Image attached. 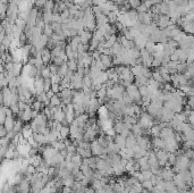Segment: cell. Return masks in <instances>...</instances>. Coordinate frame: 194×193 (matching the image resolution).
I'll list each match as a JSON object with an SVG mask.
<instances>
[{"label":"cell","mask_w":194,"mask_h":193,"mask_svg":"<svg viewBox=\"0 0 194 193\" xmlns=\"http://www.w3.org/2000/svg\"><path fill=\"white\" fill-rule=\"evenodd\" d=\"M186 61L185 63H179L177 64V66H176V72H177V74H184L185 72H186Z\"/></svg>","instance_id":"obj_27"},{"label":"cell","mask_w":194,"mask_h":193,"mask_svg":"<svg viewBox=\"0 0 194 193\" xmlns=\"http://www.w3.org/2000/svg\"><path fill=\"white\" fill-rule=\"evenodd\" d=\"M7 133H8L7 130H6L4 127V125L1 124V125H0V137H5L7 135Z\"/></svg>","instance_id":"obj_42"},{"label":"cell","mask_w":194,"mask_h":193,"mask_svg":"<svg viewBox=\"0 0 194 193\" xmlns=\"http://www.w3.org/2000/svg\"><path fill=\"white\" fill-rule=\"evenodd\" d=\"M21 134H22V136L26 140L29 139L30 136L33 135V131L31 130V126L30 125H25V126L22 127V131H21Z\"/></svg>","instance_id":"obj_15"},{"label":"cell","mask_w":194,"mask_h":193,"mask_svg":"<svg viewBox=\"0 0 194 193\" xmlns=\"http://www.w3.org/2000/svg\"><path fill=\"white\" fill-rule=\"evenodd\" d=\"M100 60L101 63L103 64V66L108 69L110 67H112V56H109V55H103V53H101L100 56Z\"/></svg>","instance_id":"obj_8"},{"label":"cell","mask_w":194,"mask_h":193,"mask_svg":"<svg viewBox=\"0 0 194 193\" xmlns=\"http://www.w3.org/2000/svg\"><path fill=\"white\" fill-rule=\"evenodd\" d=\"M50 91H51L53 94H57V93H59L60 91H61V89H60L59 84H52V85H51V89H50Z\"/></svg>","instance_id":"obj_36"},{"label":"cell","mask_w":194,"mask_h":193,"mask_svg":"<svg viewBox=\"0 0 194 193\" xmlns=\"http://www.w3.org/2000/svg\"><path fill=\"white\" fill-rule=\"evenodd\" d=\"M51 85H52L51 78H50V77L43 78V91H45V92H48V91H50V89H51Z\"/></svg>","instance_id":"obj_26"},{"label":"cell","mask_w":194,"mask_h":193,"mask_svg":"<svg viewBox=\"0 0 194 193\" xmlns=\"http://www.w3.org/2000/svg\"><path fill=\"white\" fill-rule=\"evenodd\" d=\"M50 64H53L55 66L59 67V66H61L63 64H65V61H64L61 58H59V57H55V58H51V63Z\"/></svg>","instance_id":"obj_33"},{"label":"cell","mask_w":194,"mask_h":193,"mask_svg":"<svg viewBox=\"0 0 194 193\" xmlns=\"http://www.w3.org/2000/svg\"><path fill=\"white\" fill-rule=\"evenodd\" d=\"M14 124H15V120H14V114H13V115H7V116H6L5 122H4V127L6 128V130H7V132H10V131H13Z\"/></svg>","instance_id":"obj_6"},{"label":"cell","mask_w":194,"mask_h":193,"mask_svg":"<svg viewBox=\"0 0 194 193\" xmlns=\"http://www.w3.org/2000/svg\"><path fill=\"white\" fill-rule=\"evenodd\" d=\"M141 185H142V187L144 190H146V191H149V192H151L152 191V189H153V184H152V182L151 181H143V182H141Z\"/></svg>","instance_id":"obj_30"},{"label":"cell","mask_w":194,"mask_h":193,"mask_svg":"<svg viewBox=\"0 0 194 193\" xmlns=\"http://www.w3.org/2000/svg\"><path fill=\"white\" fill-rule=\"evenodd\" d=\"M117 14L118 13H116V11H110L107 15V19H108L109 24H115L117 22Z\"/></svg>","instance_id":"obj_28"},{"label":"cell","mask_w":194,"mask_h":193,"mask_svg":"<svg viewBox=\"0 0 194 193\" xmlns=\"http://www.w3.org/2000/svg\"><path fill=\"white\" fill-rule=\"evenodd\" d=\"M184 151H185V152H184V155H185V156H186L188 159H191V160L193 159V149H192V148L185 149Z\"/></svg>","instance_id":"obj_38"},{"label":"cell","mask_w":194,"mask_h":193,"mask_svg":"<svg viewBox=\"0 0 194 193\" xmlns=\"http://www.w3.org/2000/svg\"><path fill=\"white\" fill-rule=\"evenodd\" d=\"M66 151H67V153H71V155H75L76 153V147L73 144L68 145V147H66Z\"/></svg>","instance_id":"obj_39"},{"label":"cell","mask_w":194,"mask_h":193,"mask_svg":"<svg viewBox=\"0 0 194 193\" xmlns=\"http://www.w3.org/2000/svg\"><path fill=\"white\" fill-rule=\"evenodd\" d=\"M40 55H41V59L43 61V64L45 66H48L49 64L51 63V51H50V49L43 48L40 51Z\"/></svg>","instance_id":"obj_4"},{"label":"cell","mask_w":194,"mask_h":193,"mask_svg":"<svg viewBox=\"0 0 194 193\" xmlns=\"http://www.w3.org/2000/svg\"><path fill=\"white\" fill-rule=\"evenodd\" d=\"M60 104H61V100H60V98L58 96V94H53L52 96H50L49 106H51V107H59Z\"/></svg>","instance_id":"obj_16"},{"label":"cell","mask_w":194,"mask_h":193,"mask_svg":"<svg viewBox=\"0 0 194 193\" xmlns=\"http://www.w3.org/2000/svg\"><path fill=\"white\" fill-rule=\"evenodd\" d=\"M175 173L173 171L172 167H162L160 171V176L164 181H173Z\"/></svg>","instance_id":"obj_2"},{"label":"cell","mask_w":194,"mask_h":193,"mask_svg":"<svg viewBox=\"0 0 194 193\" xmlns=\"http://www.w3.org/2000/svg\"><path fill=\"white\" fill-rule=\"evenodd\" d=\"M8 1H9V0H0V2H2V4H5V5L7 4Z\"/></svg>","instance_id":"obj_45"},{"label":"cell","mask_w":194,"mask_h":193,"mask_svg":"<svg viewBox=\"0 0 194 193\" xmlns=\"http://www.w3.org/2000/svg\"><path fill=\"white\" fill-rule=\"evenodd\" d=\"M124 1H127V0H124Z\"/></svg>","instance_id":"obj_47"},{"label":"cell","mask_w":194,"mask_h":193,"mask_svg":"<svg viewBox=\"0 0 194 193\" xmlns=\"http://www.w3.org/2000/svg\"><path fill=\"white\" fill-rule=\"evenodd\" d=\"M186 118H187V123H188V124H191V125H193V124H194V112H191V114L187 116Z\"/></svg>","instance_id":"obj_43"},{"label":"cell","mask_w":194,"mask_h":193,"mask_svg":"<svg viewBox=\"0 0 194 193\" xmlns=\"http://www.w3.org/2000/svg\"><path fill=\"white\" fill-rule=\"evenodd\" d=\"M134 83L135 85L138 86H142V85H148V83H149V78H146V76H143V75H140V76H135L134 77Z\"/></svg>","instance_id":"obj_12"},{"label":"cell","mask_w":194,"mask_h":193,"mask_svg":"<svg viewBox=\"0 0 194 193\" xmlns=\"http://www.w3.org/2000/svg\"><path fill=\"white\" fill-rule=\"evenodd\" d=\"M48 67H49V71H50L51 75H55V74H57V73H58V67L55 66L53 64H49Z\"/></svg>","instance_id":"obj_37"},{"label":"cell","mask_w":194,"mask_h":193,"mask_svg":"<svg viewBox=\"0 0 194 193\" xmlns=\"http://www.w3.org/2000/svg\"><path fill=\"white\" fill-rule=\"evenodd\" d=\"M128 193H138V192H135L134 190H132V189H130V190H128Z\"/></svg>","instance_id":"obj_46"},{"label":"cell","mask_w":194,"mask_h":193,"mask_svg":"<svg viewBox=\"0 0 194 193\" xmlns=\"http://www.w3.org/2000/svg\"><path fill=\"white\" fill-rule=\"evenodd\" d=\"M152 171H151V169H149V171H141V176H142V182L143 181H149L150 178L152 177Z\"/></svg>","instance_id":"obj_29"},{"label":"cell","mask_w":194,"mask_h":193,"mask_svg":"<svg viewBox=\"0 0 194 193\" xmlns=\"http://www.w3.org/2000/svg\"><path fill=\"white\" fill-rule=\"evenodd\" d=\"M17 189V192H30L31 190V184L30 182L27 181V179H21V182L18 184V187H16Z\"/></svg>","instance_id":"obj_7"},{"label":"cell","mask_w":194,"mask_h":193,"mask_svg":"<svg viewBox=\"0 0 194 193\" xmlns=\"http://www.w3.org/2000/svg\"><path fill=\"white\" fill-rule=\"evenodd\" d=\"M170 13V8L168 6L167 2L161 1L160 2V15H169Z\"/></svg>","instance_id":"obj_22"},{"label":"cell","mask_w":194,"mask_h":193,"mask_svg":"<svg viewBox=\"0 0 194 193\" xmlns=\"http://www.w3.org/2000/svg\"><path fill=\"white\" fill-rule=\"evenodd\" d=\"M111 187H112V191L116 193H122L125 190V185H124L123 183H112L111 184Z\"/></svg>","instance_id":"obj_21"},{"label":"cell","mask_w":194,"mask_h":193,"mask_svg":"<svg viewBox=\"0 0 194 193\" xmlns=\"http://www.w3.org/2000/svg\"><path fill=\"white\" fill-rule=\"evenodd\" d=\"M114 142L120 148V150L125 149V144H126V137L122 136L120 134H116L114 136Z\"/></svg>","instance_id":"obj_9"},{"label":"cell","mask_w":194,"mask_h":193,"mask_svg":"<svg viewBox=\"0 0 194 193\" xmlns=\"http://www.w3.org/2000/svg\"><path fill=\"white\" fill-rule=\"evenodd\" d=\"M184 149H190L193 148L194 145V140H187V141H184Z\"/></svg>","instance_id":"obj_40"},{"label":"cell","mask_w":194,"mask_h":193,"mask_svg":"<svg viewBox=\"0 0 194 193\" xmlns=\"http://www.w3.org/2000/svg\"><path fill=\"white\" fill-rule=\"evenodd\" d=\"M178 174H179V176L182 177V179H183L184 182L187 184V186L192 185V178H193V175L188 171V169H185V171H179Z\"/></svg>","instance_id":"obj_5"},{"label":"cell","mask_w":194,"mask_h":193,"mask_svg":"<svg viewBox=\"0 0 194 193\" xmlns=\"http://www.w3.org/2000/svg\"><path fill=\"white\" fill-rule=\"evenodd\" d=\"M136 145V136L134 134L130 133V135L126 137V144H125V148L128 149H133Z\"/></svg>","instance_id":"obj_13"},{"label":"cell","mask_w":194,"mask_h":193,"mask_svg":"<svg viewBox=\"0 0 194 193\" xmlns=\"http://www.w3.org/2000/svg\"><path fill=\"white\" fill-rule=\"evenodd\" d=\"M84 193H95V190L92 189V187H87V186H86Z\"/></svg>","instance_id":"obj_44"},{"label":"cell","mask_w":194,"mask_h":193,"mask_svg":"<svg viewBox=\"0 0 194 193\" xmlns=\"http://www.w3.org/2000/svg\"><path fill=\"white\" fill-rule=\"evenodd\" d=\"M149 71V68L148 67H146L144 65H136V66H133L131 67V72L132 74L135 76H140V75H144L146 73V72Z\"/></svg>","instance_id":"obj_3"},{"label":"cell","mask_w":194,"mask_h":193,"mask_svg":"<svg viewBox=\"0 0 194 193\" xmlns=\"http://www.w3.org/2000/svg\"><path fill=\"white\" fill-rule=\"evenodd\" d=\"M59 134H60V139H61V140L69 136V125H66V126L63 125L59 131Z\"/></svg>","instance_id":"obj_20"},{"label":"cell","mask_w":194,"mask_h":193,"mask_svg":"<svg viewBox=\"0 0 194 193\" xmlns=\"http://www.w3.org/2000/svg\"><path fill=\"white\" fill-rule=\"evenodd\" d=\"M40 76H41V77H43V78L50 77V76H51V73H50V71H49V67L48 66H45L41 69V71H40Z\"/></svg>","instance_id":"obj_31"},{"label":"cell","mask_w":194,"mask_h":193,"mask_svg":"<svg viewBox=\"0 0 194 193\" xmlns=\"http://www.w3.org/2000/svg\"><path fill=\"white\" fill-rule=\"evenodd\" d=\"M45 2H47V0H35V7L37 9H42L45 7Z\"/></svg>","instance_id":"obj_35"},{"label":"cell","mask_w":194,"mask_h":193,"mask_svg":"<svg viewBox=\"0 0 194 193\" xmlns=\"http://www.w3.org/2000/svg\"><path fill=\"white\" fill-rule=\"evenodd\" d=\"M66 65H67V68L68 71L71 72H76V69H77V63H76V60L75 59H69L66 61Z\"/></svg>","instance_id":"obj_23"},{"label":"cell","mask_w":194,"mask_h":193,"mask_svg":"<svg viewBox=\"0 0 194 193\" xmlns=\"http://www.w3.org/2000/svg\"><path fill=\"white\" fill-rule=\"evenodd\" d=\"M0 125H1V124H0Z\"/></svg>","instance_id":"obj_48"},{"label":"cell","mask_w":194,"mask_h":193,"mask_svg":"<svg viewBox=\"0 0 194 193\" xmlns=\"http://www.w3.org/2000/svg\"><path fill=\"white\" fill-rule=\"evenodd\" d=\"M174 134H175L174 130H173L172 127L168 125V126L164 127V128H161L159 137H160V139H162L164 141H168V140H172V139H174Z\"/></svg>","instance_id":"obj_1"},{"label":"cell","mask_w":194,"mask_h":193,"mask_svg":"<svg viewBox=\"0 0 194 193\" xmlns=\"http://www.w3.org/2000/svg\"><path fill=\"white\" fill-rule=\"evenodd\" d=\"M42 34H45V37H50L51 35H52L53 31H52V29H51L50 24H45L43 29H42Z\"/></svg>","instance_id":"obj_24"},{"label":"cell","mask_w":194,"mask_h":193,"mask_svg":"<svg viewBox=\"0 0 194 193\" xmlns=\"http://www.w3.org/2000/svg\"><path fill=\"white\" fill-rule=\"evenodd\" d=\"M52 19V13L51 11H42V22L45 24H50Z\"/></svg>","instance_id":"obj_18"},{"label":"cell","mask_w":194,"mask_h":193,"mask_svg":"<svg viewBox=\"0 0 194 193\" xmlns=\"http://www.w3.org/2000/svg\"><path fill=\"white\" fill-rule=\"evenodd\" d=\"M67 72H68L67 65H66V63H65V64H63L61 66L58 67V73H57V74L59 75L61 78H64L65 77V75L67 74Z\"/></svg>","instance_id":"obj_25"},{"label":"cell","mask_w":194,"mask_h":193,"mask_svg":"<svg viewBox=\"0 0 194 193\" xmlns=\"http://www.w3.org/2000/svg\"><path fill=\"white\" fill-rule=\"evenodd\" d=\"M58 57L59 58H61V59L66 63L68 60V58H67V56H66V52H65V49H63V50H60V52H59V55H58Z\"/></svg>","instance_id":"obj_41"},{"label":"cell","mask_w":194,"mask_h":193,"mask_svg":"<svg viewBox=\"0 0 194 193\" xmlns=\"http://www.w3.org/2000/svg\"><path fill=\"white\" fill-rule=\"evenodd\" d=\"M79 35L80 37H81V43H82V45H89L91 39H92V33L86 32V31H82Z\"/></svg>","instance_id":"obj_11"},{"label":"cell","mask_w":194,"mask_h":193,"mask_svg":"<svg viewBox=\"0 0 194 193\" xmlns=\"http://www.w3.org/2000/svg\"><path fill=\"white\" fill-rule=\"evenodd\" d=\"M112 128H114L116 134H122L124 131L127 130L123 120H117V122L114 123V127H112Z\"/></svg>","instance_id":"obj_10"},{"label":"cell","mask_w":194,"mask_h":193,"mask_svg":"<svg viewBox=\"0 0 194 193\" xmlns=\"http://www.w3.org/2000/svg\"><path fill=\"white\" fill-rule=\"evenodd\" d=\"M64 119H65V112L61 110V108H59V109H58V110L53 114V120L61 123Z\"/></svg>","instance_id":"obj_19"},{"label":"cell","mask_w":194,"mask_h":193,"mask_svg":"<svg viewBox=\"0 0 194 193\" xmlns=\"http://www.w3.org/2000/svg\"><path fill=\"white\" fill-rule=\"evenodd\" d=\"M131 6V9H136V8L142 4V0H127Z\"/></svg>","instance_id":"obj_32"},{"label":"cell","mask_w":194,"mask_h":193,"mask_svg":"<svg viewBox=\"0 0 194 193\" xmlns=\"http://www.w3.org/2000/svg\"><path fill=\"white\" fill-rule=\"evenodd\" d=\"M50 78H51V82H52V84H60V82L63 81V78L60 77L58 74L51 75V76H50Z\"/></svg>","instance_id":"obj_34"},{"label":"cell","mask_w":194,"mask_h":193,"mask_svg":"<svg viewBox=\"0 0 194 193\" xmlns=\"http://www.w3.org/2000/svg\"><path fill=\"white\" fill-rule=\"evenodd\" d=\"M92 88V78L90 75H85L82 78V90L91 89Z\"/></svg>","instance_id":"obj_14"},{"label":"cell","mask_w":194,"mask_h":193,"mask_svg":"<svg viewBox=\"0 0 194 193\" xmlns=\"http://www.w3.org/2000/svg\"><path fill=\"white\" fill-rule=\"evenodd\" d=\"M160 131H161V127L159 126V124H154V125L150 128V135H152L153 137H159Z\"/></svg>","instance_id":"obj_17"}]
</instances>
